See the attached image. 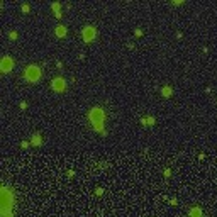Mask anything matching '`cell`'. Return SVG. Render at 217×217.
Returning <instances> with one entry per match:
<instances>
[{
	"mask_svg": "<svg viewBox=\"0 0 217 217\" xmlns=\"http://www.w3.org/2000/svg\"><path fill=\"white\" fill-rule=\"evenodd\" d=\"M51 9L54 10V15H56V14H61V12H60V4H58V2L51 4Z\"/></svg>",
	"mask_w": 217,
	"mask_h": 217,
	"instance_id": "12",
	"label": "cell"
},
{
	"mask_svg": "<svg viewBox=\"0 0 217 217\" xmlns=\"http://www.w3.org/2000/svg\"><path fill=\"white\" fill-rule=\"evenodd\" d=\"M9 37H10L12 41H15L17 39V32H15V31H10V32H9Z\"/></svg>",
	"mask_w": 217,
	"mask_h": 217,
	"instance_id": "14",
	"label": "cell"
},
{
	"mask_svg": "<svg viewBox=\"0 0 217 217\" xmlns=\"http://www.w3.org/2000/svg\"><path fill=\"white\" fill-rule=\"evenodd\" d=\"M24 78H26V81H29V83H36V81L41 78V68L36 66V65L27 66L26 70H24Z\"/></svg>",
	"mask_w": 217,
	"mask_h": 217,
	"instance_id": "3",
	"label": "cell"
},
{
	"mask_svg": "<svg viewBox=\"0 0 217 217\" xmlns=\"http://www.w3.org/2000/svg\"><path fill=\"white\" fill-rule=\"evenodd\" d=\"M32 144L34 146H41V144H42V137H41V134H37V132L32 134Z\"/></svg>",
	"mask_w": 217,
	"mask_h": 217,
	"instance_id": "9",
	"label": "cell"
},
{
	"mask_svg": "<svg viewBox=\"0 0 217 217\" xmlns=\"http://www.w3.org/2000/svg\"><path fill=\"white\" fill-rule=\"evenodd\" d=\"M81 36H83V41H85V42H92V41L95 39V36H97V29H95L93 26H87L83 29Z\"/></svg>",
	"mask_w": 217,
	"mask_h": 217,
	"instance_id": "4",
	"label": "cell"
},
{
	"mask_svg": "<svg viewBox=\"0 0 217 217\" xmlns=\"http://www.w3.org/2000/svg\"><path fill=\"white\" fill-rule=\"evenodd\" d=\"M12 68H14V60L12 58L4 56V58L0 60V70H2V73H9Z\"/></svg>",
	"mask_w": 217,
	"mask_h": 217,
	"instance_id": "5",
	"label": "cell"
},
{
	"mask_svg": "<svg viewBox=\"0 0 217 217\" xmlns=\"http://www.w3.org/2000/svg\"><path fill=\"white\" fill-rule=\"evenodd\" d=\"M88 119H90V122H92V126H93L95 131L105 134V131H103V110H102L100 107L92 108L90 114H88Z\"/></svg>",
	"mask_w": 217,
	"mask_h": 217,
	"instance_id": "2",
	"label": "cell"
},
{
	"mask_svg": "<svg viewBox=\"0 0 217 217\" xmlns=\"http://www.w3.org/2000/svg\"><path fill=\"white\" fill-rule=\"evenodd\" d=\"M0 195H2V203H0L2 217H14V214L10 212V209L14 207V195H10V192L5 187L0 190Z\"/></svg>",
	"mask_w": 217,
	"mask_h": 217,
	"instance_id": "1",
	"label": "cell"
},
{
	"mask_svg": "<svg viewBox=\"0 0 217 217\" xmlns=\"http://www.w3.org/2000/svg\"><path fill=\"white\" fill-rule=\"evenodd\" d=\"M20 9H22V12H29V10H31V7H29V4H22V7H20Z\"/></svg>",
	"mask_w": 217,
	"mask_h": 217,
	"instance_id": "13",
	"label": "cell"
},
{
	"mask_svg": "<svg viewBox=\"0 0 217 217\" xmlns=\"http://www.w3.org/2000/svg\"><path fill=\"white\" fill-rule=\"evenodd\" d=\"M65 87H66V81H65V78H61V76H58V78H54L51 81V88H53L54 92H63Z\"/></svg>",
	"mask_w": 217,
	"mask_h": 217,
	"instance_id": "6",
	"label": "cell"
},
{
	"mask_svg": "<svg viewBox=\"0 0 217 217\" xmlns=\"http://www.w3.org/2000/svg\"><path fill=\"white\" fill-rule=\"evenodd\" d=\"M188 216H190V217H203V216H202V210L198 209V207H193V209H190Z\"/></svg>",
	"mask_w": 217,
	"mask_h": 217,
	"instance_id": "7",
	"label": "cell"
},
{
	"mask_svg": "<svg viewBox=\"0 0 217 217\" xmlns=\"http://www.w3.org/2000/svg\"><path fill=\"white\" fill-rule=\"evenodd\" d=\"M171 93H173L171 87H163L161 88V95H163V97H166V98H168V97H171Z\"/></svg>",
	"mask_w": 217,
	"mask_h": 217,
	"instance_id": "10",
	"label": "cell"
},
{
	"mask_svg": "<svg viewBox=\"0 0 217 217\" xmlns=\"http://www.w3.org/2000/svg\"><path fill=\"white\" fill-rule=\"evenodd\" d=\"M134 34H136V36H141V34H142V31H141V29H136V31H134Z\"/></svg>",
	"mask_w": 217,
	"mask_h": 217,
	"instance_id": "15",
	"label": "cell"
},
{
	"mask_svg": "<svg viewBox=\"0 0 217 217\" xmlns=\"http://www.w3.org/2000/svg\"><path fill=\"white\" fill-rule=\"evenodd\" d=\"M141 122L144 126H153V124H154V117H144Z\"/></svg>",
	"mask_w": 217,
	"mask_h": 217,
	"instance_id": "11",
	"label": "cell"
},
{
	"mask_svg": "<svg viewBox=\"0 0 217 217\" xmlns=\"http://www.w3.org/2000/svg\"><path fill=\"white\" fill-rule=\"evenodd\" d=\"M54 32H56L58 37H65V36H66V27H65V26H58Z\"/></svg>",
	"mask_w": 217,
	"mask_h": 217,
	"instance_id": "8",
	"label": "cell"
}]
</instances>
